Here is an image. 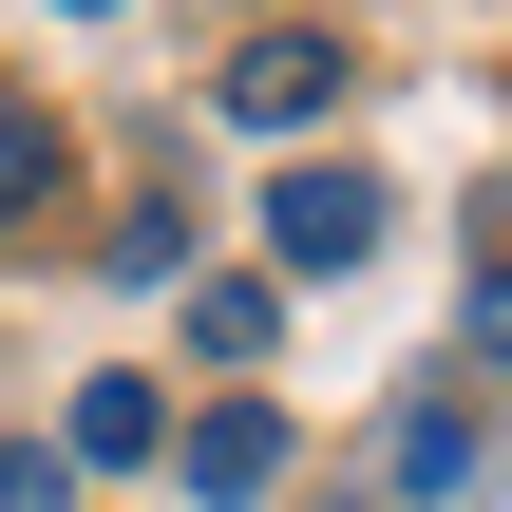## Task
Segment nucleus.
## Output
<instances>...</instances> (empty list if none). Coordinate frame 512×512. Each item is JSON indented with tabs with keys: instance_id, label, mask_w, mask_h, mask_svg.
<instances>
[{
	"instance_id": "obj_4",
	"label": "nucleus",
	"mask_w": 512,
	"mask_h": 512,
	"mask_svg": "<svg viewBox=\"0 0 512 512\" xmlns=\"http://www.w3.org/2000/svg\"><path fill=\"white\" fill-rule=\"evenodd\" d=\"M152 437H171V418H152V380H76V437H57V456H76V475H114V456H152Z\"/></svg>"
},
{
	"instance_id": "obj_2",
	"label": "nucleus",
	"mask_w": 512,
	"mask_h": 512,
	"mask_svg": "<svg viewBox=\"0 0 512 512\" xmlns=\"http://www.w3.org/2000/svg\"><path fill=\"white\" fill-rule=\"evenodd\" d=\"M209 95H228V114H247V133H304V114H323V95H342V38H304V19H266V38H247V57H228V76H209Z\"/></svg>"
},
{
	"instance_id": "obj_11",
	"label": "nucleus",
	"mask_w": 512,
	"mask_h": 512,
	"mask_svg": "<svg viewBox=\"0 0 512 512\" xmlns=\"http://www.w3.org/2000/svg\"><path fill=\"white\" fill-rule=\"evenodd\" d=\"M57 19H114V0H57Z\"/></svg>"
},
{
	"instance_id": "obj_10",
	"label": "nucleus",
	"mask_w": 512,
	"mask_h": 512,
	"mask_svg": "<svg viewBox=\"0 0 512 512\" xmlns=\"http://www.w3.org/2000/svg\"><path fill=\"white\" fill-rule=\"evenodd\" d=\"M475 361L512 380V247H475Z\"/></svg>"
},
{
	"instance_id": "obj_6",
	"label": "nucleus",
	"mask_w": 512,
	"mask_h": 512,
	"mask_svg": "<svg viewBox=\"0 0 512 512\" xmlns=\"http://www.w3.org/2000/svg\"><path fill=\"white\" fill-rule=\"evenodd\" d=\"M266 323H285V304H266L247 266H209V285H190V342H209V361H266Z\"/></svg>"
},
{
	"instance_id": "obj_3",
	"label": "nucleus",
	"mask_w": 512,
	"mask_h": 512,
	"mask_svg": "<svg viewBox=\"0 0 512 512\" xmlns=\"http://www.w3.org/2000/svg\"><path fill=\"white\" fill-rule=\"evenodd\" d=\"M190 494H209V512L285 494V418H266V399H209V418H190Z\"/></svg>"
},
{
	"instance_id": "obj_7",
	"label": "nucleus",
	"mask_w": 512,
	"mask_h": 512,
	"mask_svg": "<svg viewBox=\"0 0 512 512\" xmlns=\"http://www.w3.org/2000/svg\"><path fill=\"white\" fill-rule=\"evenodd\" d=\"M380 456H399V494H456V475H475V418H456V399H418Z\"/></svg>"
},
{
	"instance_id": "obj_5",
	"label": "nucleus",
	"mask_w": 512,
	"mask_h": 512,
	"mask_svg": "<svg viewBox=\"0 0 512 512\" xmlns=\"http://www.w3.org/2000/svg\"><path fill=\"white\" fill-rule=\"evenodd\" d=\"M38 209H57V114L0 95V228H38Z\"/></svg>"
},
{
	"instance_id": "obj_8",
	"label": "nucleus",
	"mask_w": 512,
	"mask_h": 512,
	"mask_svg": "<svg viewBox=\"0 0 512 512\" xmlns=\"http://www.w3.org/2000/svg\"><path fill=\"white\" fill-rule=\"evenodd\" d=\"M95 266H114V285H171V266H190V209H114V247H95Z\"/></svg>"
},
{
	"instance_id": "obj_9",
	"label": "nucleus",
	"mask_w": 512,
	"mask_h": 512,
	"mask_svg": "<svg viewBox=\"0 0 512 512\" xmlns=\"http://www.w3.org/2000/svg\"><path fill=\"white\" fill-rule=\"evenodd\" d=\"M0 512H76V456H38V437H0Z\"/></svg>"
},
{
	"instance_id": "obj_1",
	"label": "nucleus",
	"mask_w": 512,
	"mask_h": 512,
	"mask_svg": "<svg viewBox=\"0 0 512 512\" xmlns=\"http://www.w3.org/2000/svg\"><path fill=\"white\" fill-rule=\"evenodd\" d=\"M266 247H285L304 285H342V266L380 247V171H285V190H266Z\"/></svg>"
}]
</instances>
